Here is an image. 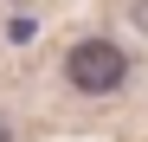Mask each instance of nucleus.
<instances>
[{
    "label": "nucleus",
    "instance_id": "nucleus-1",
    "mask_svg": "<svg viewBox=\"0 0 148 142\" xmlns=\"http://www.w3.org/2000/svg\"><path fill=\"white\" fill-rule=\"evenodd\" d=\"M64 78L71 90H84V97H110V90H122V78H129V58H122V45L110 39H77L64 58Z\"/></svg>",
    "mask_w": 148,
    "mask_h": 142
},
{
    "label": "nucleus",
    "instance_id": "nucleus-2",
    "mask_svg": "<svg viewBox=\"0 0 148 142\" xmlns=\"http://www.w3.org/2000/svg\"><path fill=\"white\" fill-rule=\"evenodd\" d=\"M129 19H135V26L148 32V0H129Z\"/></svg>",
    "mask_w": 148,
    "mask_h": 142
},
{
    "label": "nucleus",
    "instance_id": "nucleus-3",
    "mask_svg": "<svg viewBox=\"0 0 148 142\" xmlns=\"http://www.w3.org/2000/svg\"><path fill=\"white\" fill-rule=\"evenodd\" d=\"M0 142H13V123H7V116H0Z\"/></svg>",
    "mask_w": 148,
    "mask_h": 142
},
{
    "label": "nucleus",
    "instance_id": "nucleus-4",
    "mask_svg": "<svg viewBox=\"0 0 148 142\" xmlns=\"http://www.w3.org/2000/svg\"><path fill=\"white\" fill-rule=\"evenodd\" d=\"M19 7H26V0H19Z\"/></svg>",
    "mask_w": 148,
    "mask_h": 142
}]
</instances>
